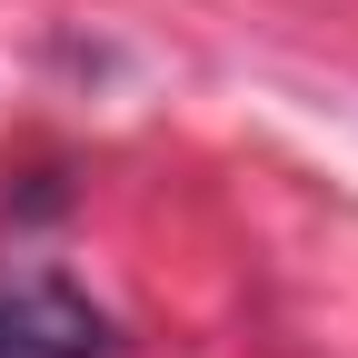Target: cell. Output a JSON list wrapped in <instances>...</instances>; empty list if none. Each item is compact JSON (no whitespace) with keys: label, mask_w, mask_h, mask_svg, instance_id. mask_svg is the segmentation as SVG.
Wrapping results in <instances>:
<instances>
[{"label":"cell","mask_w":358,"mask_h":358,"mask_svg":"<svg viewBox=\"0 0 358 358\" xmlns=\"http://www.w3.org/2000/svg\"><path fill=\"white\" fill-rule=\"evenodd\" d=\"M0 358H110V319L70 279H0Z\"/></svg>","instance_id":"6da1fadb"}]
</instances>
